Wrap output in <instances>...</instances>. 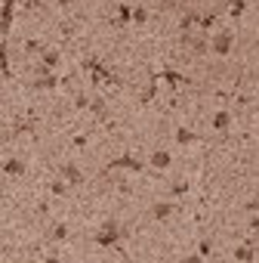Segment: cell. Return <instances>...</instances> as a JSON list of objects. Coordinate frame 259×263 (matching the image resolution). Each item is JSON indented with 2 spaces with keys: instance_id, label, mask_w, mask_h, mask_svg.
<instances>
[{
  "instance_id": "d4e9b609",
  "label": "cell",
  "mask_w": 259,
  "mask_h": 263,
  "mask_svg": "<svg viewBox=\"0 0 259 263\" xmlns=\"http://www.w3.org/2000/svg\"><path fill=\"white\" fill-rule=\"evenodd\" d=\"M197 25H201L204 31H210V28H213V25H216V16H204L201 22H197Z\"/></svg>"
},
{
  "instance_id": "83f0119b",
  "label": "cell",
  "mask_w": 259,
  "mask_h": 263,
  "mask_svg": "<svg viewBox=\"0 0 259 263\" xmlns=\"http://www.w3.org/2000/svg\"><path fill=\"white\" fill-rule=\"evenodd\" d=\"M194 50L204 56V53H207V43H204V40H194Z\"/></svg>"
},
{
  "instance_id": "277c9868",
  "label": "cell",
  "mask_w": 259,
  "mask_h": 263,
  "mask_svg": "<svg viewBox=\"0 0 259 263\" xmlns=\"http://www.w3.org/2000/svg\"><path fill=\"white\" fill-rule=\"evenodd\" d=\"M231 43H234V31H219L216 38H213V53L216 56H228L231 53Z\"/></svg>"
},
{
  "instance_id": "8992f818",
  "label": "cell",
  "mask_w": 259,
  "mask_h": 263,
  "mask_svg": "<svg viewBox=\"0 0 259 263\" xmlns=\"http://www.w3.org/2000/svg\"><path fill=\"white\" fill-rule=\"evenodd\" d=\"M62 177L71 183V186H80V183H84V174H80V167H77V164H71V161L62 164Z\"/></svg>"
},
{
  "instance_id": "ac0fdd59",
  "label": "cell",
  "mask_w": 259,
  "mask_h": 263,
  "mask_svg": "<svg viewBox=\"0 0 259 263\" xmlns=\"http://www.w3.org/2000/svg\"><path fill=\"white\" fill-rule=\"evenodd\" d=\"M117 16H121V25H127V22H133V9H130L127 3L117 6Z\"/></svg>"
},
{
  "instance_id": "5bb4252c",
  "label": "cell",
  "mask_w": 259,
  "mask_h": 263,
  "mask_svg": "<svg viewBox=\"0 0 259 263\" xmlns=\"http://www.w3.org/2000/svg\"><path fill=\"white\" fill-rule=\"evenodd\" d=\"M176 143H179V146H192V143H197V133L179 127V130H176Z\"/></svg>"
},
{
  "instance_id": "4316f807",
  "label": "cell",
  "mask_w": 259,
  "mask_h": 263,
  "mask_svg": "<svg viewBox=\"0 0 259 263\" xmlns=\"http://www.w3.org/2000/svg\"><path fill=\"white\" fill-rule=\"evenodd\" d=\"M25 50H28V53H43L37 40H28V43H25Z\"/></svg>"
},
{
  "instance_id": "8fae6325",
  "label": "cell",
  "mask_w": 259,
  "mask_h": 263,
  "mask_svg": "<svg viewBox=\"0 0 259 263\" xmlns=\"http://www.w3.org/2000/svg\"><path fill=\"white\" fill-rule=\"evenodd\" d=\"M228 127H231V112H216V118H213V130L226 133Z\"/></svg>"
},
{
  "instance_id": "44dd1931",
  "label": "cell",
  "mask_w": 259,
  "mask_h": 263,
  "mask_svg": "<svg viewBox=\"0 0 259 263\" xmlns=\"http://www.w3.org/2000/svg\"><path fill=\"white\" fill-rule=\"evenodd\" d=\"M256 254H253V248H238L234 251V260H253Z\"/></svg>"
},
{
  "instance_id": "7a4b0ae2",
  "label": "cell",
  "mask_w": 259,
  "mask_h": 263,
  "mask_svg": "<svg viewBox=\"0 0 259 263\" xmlns=\"http://www.w3.org/2000/svg\"><path fill=\"white\" fill-rule=\"evenodd\" d=\"M84 68L93 75V81H108V84H114V87H124V77H117L114 72H108V68H105L99 59H87Z\"/></svg>"
},
{
  "instance_id": "3957f363",
  "label": "cell",
  "mask_w": 259,
  "mask_h": 263,
  "mask_svg": "<svg viewBox=\"0 0 259 263\" xmlns=\"http://www.w3.org/2000/svg\"><path fill=\"white\" fill-rule=\"evenodd\" d=\"M121 167L133 170V174H142V170H145V164L139 161V158H133V155H121V158H114V161H108V167H105V170H121Z\"/></svg>"
},
{
  "instance_id": "9c48e42d",
  "label": "cell",
  "mask_w": 259,
  "mask_h": 263,
  "mask_svg": "<svg viewBox=\"0 0 259 263\" xmlns=\"http://www.w3.org/2000/svg\"><path fill=\"white\" fill-rule=\"evenodd\" d=\"M3 174H6V177H13V180L22 177V174H25V161H19V158H9V161L3 164Z\"/></svg>"
},
{
  "instance_id": "4fadbf2b",
  "label": "cell",
  "mask_w": 259,
  "mask_h": 263,
  "mask_svg": "<svg viewBox=\"0 0 259 263\" xmlns=\"http://www.w3.org/2000/svg\"><path fill=\"white\" fill-rule=\"evenodd\" d=\"M161 77H163V81H167V84H188V77H182L179 72H173V68H163V72H161Z\"/></svg>"
},
{
  "instance_id": "9a60e30c",
  "label": "cell",
  "mask_w": 259,
  "mask_h": 263,
  "mask_svg": "<svg viewBox=\"0 0 259 263\" xmlns=\"http://www.w3.org/2000/svg\"><path fill=\"white\" fill-rule=\"evenodd\" d=\"M40 59H43V65H46V68H56L59 62H62V56H59L56 50H43V53H40Z\"/></svg>"
},
{
  "instance_id": "d6986e66",
  "label": "cell",
  "mask_w": 259,
  "mask_h": 263,
  "mask_svg": "<svg viewBox=\"0 0 259 263\" xmlns=\"http://www.w3.org/2000/svg\"><path fill=\"white\" fill-rule=\"evenodd\" d=\"M133 22H136V25H145V22H148V9L145 6H136L133 9Z\"/></svg>"
},
{
  "instance_id": "6da1fadb",
  "label": "cell",
  "mask_w": 259,
  "mask_h": 263,
  "mask_svg": "<svg viewBox=\"0 0 259 263\" xmlns=\"http://www.w3.org/2000/svg\"><path fill=\"white\" fill-rule=\"evenodd\" d=\"M121 235H124V229H121L114 220H108V223H102V229L96 232V245H99V248H117Z\"/></svg>"
},
{
  "instance_id": "7c38bea8",
  "label": "cell",
  "mask_w": 259,
  "mask_h": 263,
  "mask_svg": "<svg viewBox=\"0 0 259 263\" xmlns=\"http://www.w3.org/2000/svg\"><path fill=\"white\" fill-rule=\"evenodd\" d=\"M90 112H93L99 121H108V106H105V99H93V102H90Z\"/></svg>"
},
{
  "instance_id": "30bf717a",
  "label": "cell",
  "mask_w": 259,
  "mask_h": 263,
  "mask_svg": "<svg viewBox=\"0 0 259 263\" xmlns=\"http://www.w3.org/2000/svg\"><path fill=\"white\" fill-rule=\"evenodd\" d=\"M173 211H176V204H170V201H158L155 208H151V217H155V220H167Z\"/></svg>"
},
{
  "instance_id": "f1b7e54d",
  "label": "cell",
  "mask_w": 259,
  "mask_h": 263,
  "mask_svg": "<svg viewBox=\"0 0 259 263\" xmlns=\"http://www.w3.org/2000/svg\"><path fill=\"white\" fill-rule=\"evenodd\" d=\"M250 229H253V232H259V217H253V220H250Z\"/></svg>"
},
{
  "instance_id": "ffe728a7",
  "label": "cell",
  "mask_w": 259,
  "mask_h": 263,
  "mask_svg": "<svg viewBox=\"0 0 259 263\" xmlns=\"http://www.w3.org/2000/svg\"><path fill=\"white\" fill-rule=\"evenodd\" d=\"M213 254V242H210V238H204L201 245H197V257H210Z\"/></svg>"
},
{
  "instance_id": "ba28073f",
  "label": "cell",
  "mask_w": 259,
  "mask_h": 263,
  "mask_svg": "<svg viewBox=\"0 0 259 263\" xmlns=\"http://www.w3.org/2000/svg\"><path fill=\"white\" fill-rule=\"evenodd\" d=\"M151 164H155L158 170H167V167L173 164V155L163 152V149H158V152H151Z\"/></svg>"
},
{
  "instance_id": "e0dca14e",
  "label": "cell",
  "mask_w": 259,
  "mask_h": 263,
  "mask_svg": "<svg viewBox=\"0 0 259 263\" xmlns=\"http://www.w3.org/2000/svg\"><path fill=\"white\" fill-rule=\"evenodd\" d=\"M158 81H161V75H155V77H151V87L145 90L142 96H139V102H151V99L158 96Z\"/></svg>"
},
{
  "instance_id": "cb8c5ba5",
  "label": "cell",
  "mask_w": 259,
  "mask_h": 263,
  "mask_svg": "<svg viewBox=\"0 0 259 263\" xmlns=\"http://www.w3.org/2000/svg\"><path fill=\"white\" fill-rule=\"evenodd\" d=\"M185 192H188V180H179L173 186V195H185Z\"/></svg>"
},
{
  "instance_id": "52a82bcc",
  "label": "cell",
  "mask_w": 259,
  "mask_h": 263,
  "mask_svg": "<svg viewBox=\"0 0 259 263\" xmlns=\"http://www.w3.org/2000/svg\"><path fill=\"white\" fill-rule=\"evenodd\" d=\"M31 87H34V90H56V87H59V77H56V75H50V72H43Z\"/></svg>"
},
{
  "instance_id": "5b68a950",
  "label": "cell",
  "mask_w": 259,
  "mask_h": 263,
  "mask_svg": "<svg viewBox=\"0 0 259 263\" xmlns=\"http://www.w3.org/2000/svg\"><path fill=\"white\" fill-rule=\"evenodd\" d=\"M19 0H3V16H0V34H9V25H13V9H16Z\"/></svg>"
},
{
  "instance_id": "7402d4cb",
  "label": "cell",
  "mask_w": 259,
  "mask_h": 263,
  "mask_svg": "<svg viewBox=\"0 0 259 263\" xmlns=\"http://www.w3.org/2000/svg\"><path fill=\"white\" fill-rule=\"evenodd\" d=\"M244 9H247V3H244V0H231V16H234V19H238V16L244 13Z\"/></svg>"
},
{
  "instance_id": "f546056e",
  "label": "cell",
  "mask_w": 259,
  "mask_h": 263,
  "mask_svg": "<svg viewBox=\"0 0 259 263\" xmlns=\"http://www.w3.org/2000/svg\"><path fill=\"white\" fill-rule=\"evenodd\" d=\"M56 3H59V6H68V3H71V0H56Z\"/></svg>"
},
{
  "instance_id": "603a6c76",
  "label": "cell",
  "mask_w": 259,
  "mask_h": 263,
  "mask_svg": "<svg viewBox=\"0 0 259 263\" xmlns=\"http://www.w3.org/2000/svg\"><path fill=\"white\" fill-rule=\"evenodd\" d=\"M53 238H56V242H65V238H68V226H56V229H53Z\"/></svg>"
},
{
  "instance_id": "484cf974",
  "label": "cell",
  "mask_w": 259,
  "mask_h": 263,
  "mask_svg": "<svg viewBox=\"0 0 259 263\" xmlns=\"http://www.w3.org/2000/svg\"><path fill=\"white\" fill-rule=\"evenodd\" d=\"M197 22H201V19H197V16H194V13H188V16H185V19H182V28H185V31H188V28H192V25H197Z\"/></svg>"
},
{
  "instance_id": "2e32d148",
  "label": "cell",
  "mask_w": 259,
  "mask_h": 263,
  "mask_svg": "<svg viewBox=\"0 0 259 263\" xmlns=\"http://www.w3.org/2000/svg\"><path fill=\"white\" fill-rule=\"evenodd\" d=\"M68 186H71V183H68V180H53V183H50V192H53L56 198H62L65 192H68Z\"/></svg>"
}]
</instances>
